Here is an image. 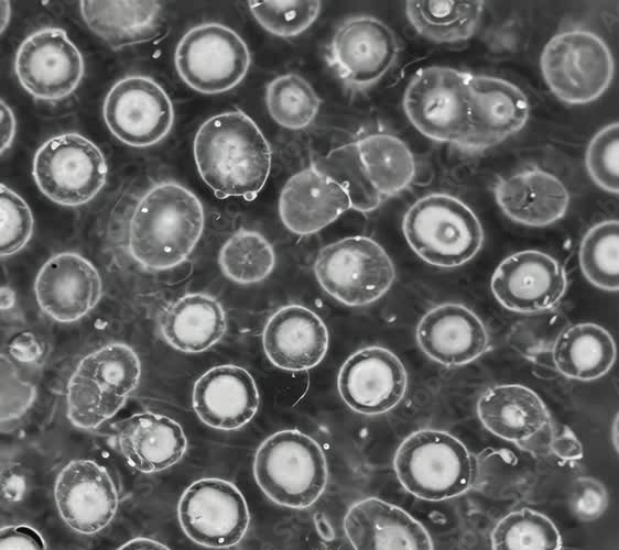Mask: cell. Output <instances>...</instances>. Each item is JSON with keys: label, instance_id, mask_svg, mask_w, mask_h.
I'll use <instances>...</instances> for the list:
<instances>
[{"label": "cell", "instance_id": "obj_1", "mask_svg": "<svg viewBox=\"0 0 619 550\" xmlns=\"http://www.w3.org/2000/svg\"><path fill=\"white\" fill-rule=\"evenodd\" d=\"M198 173L218 198L252 200L271 168V150L254 121L241 110L206 120L194 139Z\"/></svg>", "mask_w": 619, "mask_h": 550}, {"label": "cell", "instance_id": "obj_2", "mask_svg": "<svg viewBox=\"0 0 619 550\" xmlns=\"http://www.w3.org/2000/svg\"><path fill=\"white\" fill-rule=\"evenodd\" d=\"M204 230V209L186 187L164 182L137 204L129 226V252L143 267L162 271L187 258Z\"/></svg>", "mask_w": 619, "mask_h": 550}, {"label": "cell", "instance_id": "obj_3", "mask_svg": "<svg viewBox=\"0 0 619 550\" xmlns=\"http://www.w3.org/2000/svg\"><path fill=\"white\" fill-rule=\"evenodd\" d=\"M316 165L344 187L351 208L363 212L404 190L415 175L411 151L388 133H372L343 145Z\"/></svg>", "mask_w": 619, "mask_h": 550}, {"label": "cell", "instance_id": "obj_4", "mask_svg": "<svg viewBox=\"0 0 619 550\" xmlns=\"http://www.w3.org/2000/svg\"><path fill=\"white\" fill-rule=\"evenodd\" d=\"M140 377V360L124 343H109L87 354L67 383L69 421L80 429L99 427L121 409Z\"/></svg>", "mask_w": 619, "mask_h": 550}, {"label": "cell", "instance_id": "obj_5", "mask_svg": "<svg viewBox=\"0 0 619 550\" xmlns=\"http://www.w3.org/2000/svg\"><path fill=\"white\" fill-rule=\"evenodd\" d=\"M253 473L270 499L290 508L313 505L328 476L321 446L298 430H282L264 440L256 453Z\"/></svg>", "mask_w": 619, "mask_h": 550}, {"label": "cell", "instance_id": "obj_6", "mask_svg": "<svg viewBox=\"0 0 619 550\" xmlns=\"http://www.w3.org/2000/svg\"><path fill=\"white\" fill-rule=\"evenodd\" d=\"M402 229L411 249L425 262L456 267L480 250L484 232L474 211L446 194H431L415 201L403 218Z\"/></svg>", "mask_w": 619, "mask_h": 550}, {"label": "cell", "instance_id": "obj_7", "mask_svg": "<svg viewBox=\"0 0 619 550\" xmlns=\"http://www.w3.org/2000/svg\"><path fill=\"white\" fill-rule=\"evenodd\" d=\"M394 470L402 486L425 501H443L471 485L474 464L465 444L453 435L433 429L411 433L398 448Z\"/></svg>", "mask_w": 619, "mask_h": 550}, {"label": "cell", "instance_id": "obj_8", "mask_svg": "<svg viewBox=\"0 0 619 550\" xmlns=\"http://www.w3.org/2000/svg\"><path fill=\"white\" fill-rule=\"evenodd\" d=\"M543 77L561 100L588 103L608 88L613 61L604 41L585 30L564 31L553 36L541 56Z\"/></svg>", "mask_w": 619, "mask_h": 550}, {"label": "cell", "instance_id": "obj_9", "mask_svg": "<svg viewBox=\"0 0 619 550\" xmlns=\"http://www.w3.org/2000/svg\"><path fill=\"white\" fill-rule=\"evenodd\" d=\"M108 167L98 146L78 133H63L44 142L33 158V177L52 201L77 207L105 186Z\"/></svg>", "mask_w": 619, "mask_h": 550}, {"label": "cell", "instance_id": "obj_10", "mask_svg": "<svg viewBox=\"0 0 619 550\" xmlns=\"http://www.w3.org/2000/svg\"><path fill=\"white\" fill-rule=\"evenodd\" d=\"M470 77L443 66L417 70L403 97L411 123L432 140L458 145L469 129Z\"/></svg>", "mask_w": 619, "mask_h": 550}, {"label": "cell", "instance_id": "obj_11", "mask_svg": "<svg viewBox=\"0 0 619 550\" xmlns=\"http://www.w3.org/2000/svg\"><path fill=\"white\" fill-rule=\"evenodd\" d=\"M318 283L348 306L376 301L394 279V266L383 248L367 237H349L323 248L315 262Z\"/></svg>", "mask_w": 619, "mask_h": 550}, {"label": "cell", "instance_id": "obj_12", "mask_svg": "<svg viewBox=\"0 0 619 550\" xmlns=\"http://www.w3.org/2000/svg\"><path fill=\"white\" fill-rule=\"evenodd\" d=\"M174 62L187 86L203 94H219L236 87L245 78L250 53L231 29L205 23L191 29L181 38Z\"/></svg>", "mask_w": 619, "mask_h": 550}, {"label": "cell", "instance_id": "obj_13", "mask_svg": "<svg viewBox=\"0 0 619 550\" xmlns=\"http://www.w3.org/2000/svg\"><path fill=\"white\" fill-rule=\"evenodd\" d=\"M177 515L189 539L215 549L239 543L250 521L248 505L239 488L215 477L192 483L180 499Z\"/></svg>", "mask_w": 619, "mask_h": 550}, {"label": "cell", "instance_id": "obj_14", "mask_svg": "<svg viewBox=\"0 0 619 550\" xmlns=\"http://www.w3.org/2000/svg\"><path fill=\"white\" fill-rule=\"evenodd\" d=\"M102 114L110 132L133 147L160 142L171 131L174 120L169 96L145 76L118 80L105 98Z\"/></svg>", "mask_w": 619, "mask_h": 550}, {"label": "cell", "instance_id": "obj_15", "mask_svg": "<svg viewBox=\"0 0 619 550\" xmlns=\"http://www.w3.org/2000/svg\"><path fill=\"white\" fill-rule=\"evenodd\" d=\"M327 52L328 64L343 82L351 90H365L391 68L399 46L394 33L383 22L358 15L337 28Z\"/></svg>", "mask_w": 619, "mask_h": 550}, {"label": "cell", "instance_id": "obj_16", "mask_svg": "<svg viewBox=\"0 0 619 550\" xmlns=\"http://www.w3.org/2000/svg\"><path fill=\"white\" fill-rule=\"evenodd\" d=\"M14 70L30 95L54 101L69 96L78 87L84 76V59L64 30L45 28L22 42Z\"/></svg>", "mask_w": 619, "mask_h": 550}, {"label": "cell", "instance_id": "obj_17", "mask_svg": "<svg viewBox=\"0 0 619 550\" xmlns=\"http://www.w3.org/2000/svg\"><path fill=\"white\" fill-rule=\"evenodd\" d=\"M567 277L551 255L524 250L504 258L491 278L495 298L508 310L539 314L552 310L563 298Z\"/></svg>", "mask_w": 619, "mask_h": 550}, {"label": "cell", "instance_id": "obj_18", "mask_svg": "<svg viewBox=\"0 0 619 550\" xmlns=\"http://www.w3.org/2000/svg\"><path fill=\"white\" fill-rule=\"evenodd\" d=\"M337 385L343 400L352 410L379 415L403 398L408 377L395 354L381 346H367L343 364Z\"/></svg>", "mask_w": 619, "mask_h": 550}, {"label": "cell", "instance_id": "obj_19", "mask_svg": "<svg viewBox=\"0 0 619 550\" xmlns=\"http://www.w3.org/2000/svg\"><path fill=\"white\" fill-rule=\"evenodd\" d=\"M54 496L64 521L83 535L102 530L118 507V493L110 475L91 460L69 462L57 476Z\"/></svg>", "mask_w": 619, "mask_h": 550}, {"label": "cell", "instance_id": "obj_20", "mask_svg": "<svg viewBox=\"0 0 619 550\" xmlns=\"http://www.w3.org/2000/svg\"><path fill=\"white\" fill-rule=\"evenodd\" d=\"M528 117V99L515 85L471 75L469 129L458 146L470 152L492 147L520 131Z\"/></svg>", "mask_w": 619, "mask_h": 550}, {"label": "cell", "instance_id": "obj_21", "mask_svg": "<svg viewBox=\"0 0 619 550\" xmlns=\"http://www.w3.org/2000/svg\"><path fill=\"white\" fill-rule=\"evenodd\" d=\"M34 293L47 316L58 322H73L98 304L101 279L88 260L77 253L63 252L41 267Z\"/></svg>", "mask_w": 619, "mask_h": 550}, {"label": "cell", "instance_id": "obj_22", "mask_svg": "<svg viewBox=\"0 0 619 550\" xmlns=\"http://www.w3.org/2000/svg\"><path fill=\"white\" fill-rule=\"evenodd\" d=\"M421 350L445 366H460L481 356L489 346L486 327L477 315L459 304H442L428 310L416 328Z\"/></svg>", "mask_w": 619, "mask_h": 550}, {"label": "cell", "instance_id": "obj_23", "mask_svg": "<svg viewBox=\"0 0 619 550\" xmlns=\"http://www.w3.org/2000/svg\"><path fill=\"white\" fill-rule=\"evenodd\" d=\"M193 408L207 426L235 430L249 422L259 407V392L251 374L234 364L205 372L193 388Z\"/></svg>", "mask_w": 619, "mask_h": 550}, {"label": "cell", "instance_id": "obj_24", "mask_svg": "<svg viewBox=\"0 0 619 550\" xmlns=\"http://www.w3.org/2000/svg\"><path fill=\"white\" fill-rule=\"evenodd\" d=\"M344 528L354 550H433L421 522L399 506L376 497L354 504Z\"/></svg>", "mask_w": 619, "mask_h": 550}, {"label": "cell", "instance_id": "obj_25", "mask_svg": "<svg viewBox=\"0 0 619 550\" xmlns=\"http://www.w3.org/2000/svg\"><path fill=\"white\" fill-rule=\"evenodd\" d=\"M351 208L341 185L313 164L284 185L279 212L284 226L300 235L313 234Z\"/></svg>", "mask_w": 619, "mask_h": 550}, {"label": "cell", "instance_id": "obj_26", "mask_svg": "<svg viewBox=\"0 0 619 550\" xmlns=\"http://www.w3.org/2000/svg\"><path fill=\"white\" fill-rule=\"evenodd\" d=\"M263 348L275 366L304 371L316 366L328 348V332L312 310L290 305L279 309L263 330Z\"/></svg>", "mask_w": 619, "mask_h": 550}, {"label": "cell", "instance_id": "obj_27", "mask_svg": "<svg viewBox=\"0 0 619 550\" xmlns=\"http://www.w3.org/2000/svg\"><path fill=\"white\" fill-rule=\"evenodd\" d=\"M117 440L127 462L142 473H155L174 465L187 449L181 425L171 417L150 411L120 421Z\"/></svg>", "mask_w": 619, "mask_h": 550}, {"label": "cell", "instance_id": "obj_28", "mask_svg": "<svg viewBox=\"0 0 619 550\" xmlns=\"http://www.w3.org/2000/svg\"><path fill=\"white\" fill-rule=\"evenodd\" d=\"M498 206L511 220L545 227L561 219L569 204L566 187L542 169H526L499 179L495 186Z\"/></svg>", "mask_w": 619, "mask_h": 550}, {"label": "cell", "instance_id": "obj_29", "mask_svg": "<svg viewBox=\"0 0 619 550\" xmlns=\"http://www.w3.org/2000/svg\"><path fill=\"white\" fill-rule=\"evenodd\" d=\"M477 414L491 433L518 444L531 439L551 422L549 410L539 395L519 384L487 388L478 399Z\"/></svg>", "mask_w": 619, "mask_h": 550}, {"label": "cell", "instance_id": "obj_30", "mask_svg": "<svg viewBox=\"0 0 619 550\" xmlns=\"http://www.w3.org/2000/svg\"><path fill=\"white\" fill-rule=\"evenodd\" d=\"M79 4L87 26L113 50L155 40L163 29L158 1L84 0Z\"/></svg>", "mask_w": 619, "mask_h": 550}, {"label": "cell", "instance_id": "obj_31", "mask_svg": "<svg viewBox=\"0 0 619 550\" xmlns=\"http://www.w3.org/2000/svg\"><path fill=\"white\" fill-rule=\"evenodd\" d=\"M225 311L206 294H187L167 306L160 319L165 341L182 352L197 353L217 343L226 331Z\"/></svg>", "mask_w": 619, "mask_h": 550}, {"label": "cell", "instance_id": "obj_32", "mask_svg": "<svg viewBox=\"0 0 619 550\" xmlns=\"http://www.w3.org/2000/svg\"><path fill=\"white\" fill-rule=\"evenodd\" d=\"M615 359L616 345L611 334L591 322L567 326L557 337L551 353L555 369L562 375L578 381L604 376Z\"/></svg>", "mask_w": 619, "mask_h": 550}, {"label": "cell", "instance_id": "obj_33", "mask_svg": "<svg viewBox=\"0 0 619 550\" xmlns=\"http://www.w3.org/2000/svg\"><path fill=\"white\" fill-rule=\"evenodd\" d=\"M484 9L478 0H410L406 16L424 37L437 43L465 41L473 35Z\"/></svg>", "mask_w": 619, "mask_h": 550}, {"label": "cell", "instance_id": "obj_34", "mask_svg": "<svg viewBox=\"0 0 619 550\" xmlns=\"http://www.w3.org/2000/svg\"><path fill=\"white\" fill-rule=\"evenodd\" d=\"M492 550H561L562 538L545 515L522 508L501 518L491 532Z\"/></svg>", "mask_w": 619, "mask_h": 550}, {"label": "cell", "instance_id": "obj_35", "mask_svg": "<svg viewBox=\"0 0 619 550\" xmlns=\"http://www.w3.org/2000/svg\"><path fill=\"white\" fill-rule=\"evenodd\" d=\"M274 258L272 246L260 233L240 229L221 248L219 265L228 278L251 284L271 273Z\"/></svg>", "mask_w": 619, "mask_h": 550}, {"label": "cell", "instance_id": "obj_36", "mask_svg": "<svg viewBox=\"0 0 619 550\" xmlns=\"http://www.w3.org/2000/svg\"><path fill=\"white\" fill-rule=\"evenodd\" d=\"M618 251L617 220L599 222L585 234L579 249V265L585 277L594 286L608 292L618 290Z\"/></svg>", "mask_w": 619, "mask_h": 550}, {"label": "cell", "instance_id": "obj_37", "mask_svg": "<svg viewBox=\"0 0 619 550\" xmlns=\"http://www.w3.org/2000/svg\"><path fill=\"white\" fill-rule=\"evenodd\" d=\"M270 116L281 127L300 130L307 127L319 110V99L312 86L296 74L273 79L267 87Z\"/></svg>", "mask_w": 619, "mask_h": 550}, {"label": "cell", "instance_id": "obj_38", "mask_svg": "<svg viewBox=\"0 0 619 550\" xmlns=\"http://www.w3.org/2000/svg\"><path fill=\"white\" fill-rule=\"evenodd\" d=\"M256 20L270 33L290 37L304 32L318 16L321 1H249Z\"/></svg>", "mask_w": 619, "mask_h": 550}, {"label": "cell", "instance_id": "obj_39", "mask_svg": "<svg viewBox=\"0 0 619 550\" xmlns=\"http://www.w3.org/2000/svg\"><path fill=\"white\" fill-rule=\"evenodd\" d=\"M567 326L560 314L551 310L539 312L531 319L515 323L511 328L509 342L520 354L533 361L545 353L551 356L557 337Z\"/></svg>", "mask_w": 619, "mask_h": 550}, {"label": "cell", "instance_id": "obj_40", "mask_svg": "<svg viewBox=\"0 0 619 550\" xmlns=\"http://www.w3.org/2000/svg\"><path fill=\"white\" fill-rule=\"evenodd\" d=\"M0 249L1 256L20 251L33 231V216L28 204L12 189L1 184Z\"/></svg>", "mask_w": 619, "mask_h": 550}, {"label": "cell", "instance_id": "obj_41", "mask_svg": "<svg viewBox=\"0 0 619 550\" xmlns=\"http://www.w3.org/2000/svg\"><path fill=\"white\" fill-rule=\"evenodd\" d=\"M619 125L613 122L600 130L591 140L586 153L590 177L604 190L619 191Z\"/></svg>", "mask_w": 619, "mask_h": 550}, {"label": "cell", "instance_id": "obj_42", "mask_svg": "<svg viewBox=\"0 0 619 550\" xmlns=\"http://www.w3.org/2000/svg\"><path fill=\"white\" fill-rule=\"evenodd\" d=\"M35 387L23 381L6 358H1V421L20 418L32 405Z\"/></svg>", "mask_w": 619, "mask_h": 550}, {"label": "cell", "instance_id": "obj_43", "mask_svg": "<svg viewBox=\"0 0 619 550\" xmlns=\"http://www.w3.org/2000/svg\"><path fill=\"white\" fill-rule=\"evenodd\" d=\"M608 505L605 486L588 476L577 477L568 493V506L572 514L582 521L598 519Z\"/></svg>", "mask_w": 619, "mask_h": 550}, {"label": "cell", "instance_id": "obj_44", "mask_svg": "<svg viewBox=\"0 0 619 550\" xmlns=\"http://www.w3.org/2000/svg\"><path fill=\"white\" fill-rule=\"evenodd\" d=\"M0 550H47V548L39 531L20 525L1 529Z\"/></svg>", "mask_w": 619, "mask_h": 550}, {"label": "cell", "instance_id": "obj_45", "mask_svg": "<svg viewBox=\"0 0 619 550\" xmlns=\"http://www.w3.org/2000/svg\"><path fill=\"white\" fill-rule=\"evenodd\" d=\"M547 450L564 461H575L583 457V447L567 426L551 424Z\"/></svg>", "mask_w": 619, "mask_h": 550}, {"label": "cell", "instance_id": "obj_46", "mask_svg": "<svg viewBox=\"0 0 619 550\" xmlns=\"http://www.w3.org/2000/svg\"><path fill=\"white\" fill-rule=\"evenodd\" d=\"M8 352L13 360L25 365L39 363L44 355L43 344L29 331L15 334L8 344Z\"/></svg>", "mask_w": 619, "mask_h": 550}, {"label": "cell", "instance_id": "obj_47", "mask_svg": "<svg viewBox=\"0 0 619 550\" xmlns=\"http://www.w3.org/2000/svg\"><path fill=\"white\" fill-rule=\"evenodd\" d=\"M0 122L1 154H3L11 146L15 133V119L13 112L3 100H1Z\"/></svg>", "mask_w": 619, "mask_h": 550}, {"label": "cell", "instance_id": "obj_48", "mask_svg": "<svg viewBox=\"0 0 619 550\" xmlns=\"http://www.w3.org/2000/svg\"><path fill=\"white\" fill-rule=\"evenodd\" d=\"M118 550H170L163 543L149 538H134Z\"/></svg>", "mask_w": 619, "mask_h": 550}, {"label": "cell", "instance_id": "obj_49", "mask_svg": "<svg viewBox=\"0 0 619 550\" xmlns=\"http://www.w3.org/2000/svg\"><path fill=\"white\" fill-rule=\"evenodd\" d=\"M15 302V297L12 290L6 286L1 288V309L7 310Z\"/></svg>", "mask_w": 619, "mask_h": 550}, {"label": "cell", "instance_id": "obj_50", "mask_svg": "<svg viewBox=\"0 0 619 550\" xmlns=\"http://www.w3.org/2000/svg\"><path fill=\"white\" fill-rule=\"evenodd\" d=\"M10 19L9 1H1V33L6 30Z\"/></svg>", "mask_w": 619, "mask_h": 550}]
</instances>
